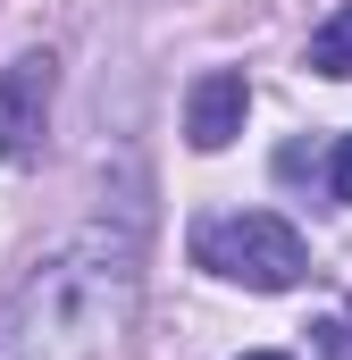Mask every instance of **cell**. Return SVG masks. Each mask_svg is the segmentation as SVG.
Here are the masks:
<instances>
[{
  "instance_id": "6da1fadb",
  "label": "cell",
  "mask_w": 352,
  "mask_h": 360,
  "mask_svg": "<svg viewBox=\"0 0 352 360\" xmlns=\"http://www.w3.org/2000/svg\"><path fill=\"white\" fill-rule=\"evenodd\" d=\"M134 276H143V243L126 226H84L51 243L0 293V360H68L101 344L134 310Z\"/></svg>"
},
{
  "instance_id": "7a4b0ae2",
  "label": "cell",
  "mask_w": 352,
  "mask_h": 360,
  "mask_svg": "<svg viewBox=\"0 0 352 360\" xmlns=\"http://www.w3.org/2000/svg\"><path fill=\"white\" fill-rule=\"evenodd\" d=\"M201 269H218L227 285H252V293H285V285H302L310 252L277 210H235V218L201 226Z\"/></svg>"
},
{
  "instance_id": "3957f363",
  "label": "cell",
  "mask_w": 352,
  "mask_h": 360,
  "mask_svg": "<svg viewBox=\"0 0 352 360\" xmlns=\"http://www.w3.org/2000/svg\"><path fill=\"white\" fill-rule=\"evenodd\" d=\"M51 92H59V59H51V51H17V59L0 68V160H8V168H34V160H42Z\"/></svg>"
},
{
  "instance_id": "277c9868",
  "label": "cell",
  "mask_w": 352,
  "mask_h": 360,
  "mask_svg": "<svg viewBox=\"0 0 352 360\" xmlns=\"http://www.w3.org/2000/svg\"><path fill=\"white\" fill-rule=\"evenodd\" d=\"M244 117H252L244 68H210V76H193V92H184V143H193V151H227V143L244 134Z\"/></svg>"
},
{
  "instance_id": "5b68a950",
  "label": "cell",
  "mask_w": 352,
  "mask_h": 360,
  "mask_svg": "<svg viewBox=\"0 0 352 360\" xmlns=\"http://www.w3.org/2000/svg\"><path fill=\"white\" fill-rule=\"evenodd\" d=\"M310 68L336 76V84H352V8H336V17L310 34Z\"/></svg>"
},
{
  "instance_id": "8992f818",
  "label": "cell",
  "mask_w": 352,
  "mask_h": 360,
  "mask_svg": "<svg viewBox=\"0 0 352 360\" xmlns=\"http://www.w3.org/2000/svg\"><path fill=\"white\" fill-rule=\"evenodd\" d=\"M327 184H336V201H352V134L336 143V160H327Z\"/></svg>"
},
{
  "instance_id": "52a82bcc",
  "label": "cell",
  "mask_w": 352,
  "mask_h": 360,
  "mask_svg": "<svg viewBox=\"0 0 352 360\" xmlns=\"http://www.w3.org/2000/svg\"><path fill=\"white\" fill-rule=\"evenodd\" d=\"M244 360H285V352H244Z\"/></svg>"
}]
</instances>
